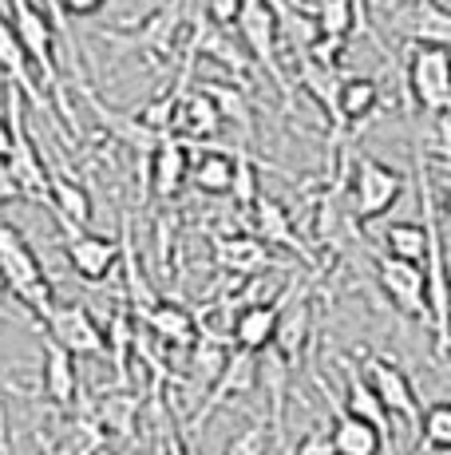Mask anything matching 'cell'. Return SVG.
I'll return each mask as SVG.
<instances>
[{
  "label": "cell",
  "mask_w": 451,
  "mask_h": 455,
  "mask_svg": "<svg viewBox=\"0 0 451 455\" xmlns=\"http://www.w3.org/2000/svg\"><path fill=\"white\" fill-rule=\"evenodd\" d=\"M182 135H162L154 139L151 159H146V187H151L154 198H178V190L186 187L190 179V151Z\"/></svg>",
  "instance_id": "12"
},
{
  "label": "cell",
  "mask_w": 451,
  "mask_h": 455,
  "mask_svg": "<svg viewBox=\"0 0 451 455\" xmlns=\"http://www.w3.org/2000/svg\"><path fill=\"white\" fill-rule=\"evenodd\" d=\"M415 190H420V218L428 226V313H431V337H436V356H451V269L444 253V230H439V210L431 198V174H428V155L415 147Z\"/></svg>",
  "instance_id": "1"
},
{
  "label": "cell",
  "mask_w": 451,
  "mask_h": 455,
  "mask_svg": "<svg viewBox=\"0 0 451 455\" xmlns=\"http://www.w3.org/2000/svg\"><path fill=\"white\" fill-rule=\"evenodd\" d=\"M51 174V214L59 226H88L91 222V195L72 179V174Z\"/></svg>",
  "instance_id": "22"
},
{
  "label": "cell",
  "mask_w": 451,
  "mask_h": 455,
  "mask_svg": "<svg viewBox=\"0 0 451 455\" xmlns=\"http://www.w3.org/2000/svg\"><path fill=\"white\" fill-rule=\"evenodd\" d=\"M8 16H12L16 32H20V44L24 52H28V60L36 64L40 72V84L51 92V100H56V116L64 119V127L72 131V135H80V124H75L72 116V103H67V92L64 84H59V64H56V24H51V16L40 8V0H8Z\"/></svg>",
  "instance_id": "2"
},
{
  "label": "cell",
  "mask_w": 451,
  "mask_h": 455,
  "mask_svg": "<svg viewBox=\"0 0 451 455\" xmlns=\"http://www.w3.org/2000/svg\"><path fill=\"white\" fill-rule=\"evenodd\" d=\"M313 20H317L320 40H344L349 44V36L357 32V8H352V0H317Z\"/></svg>",
  "instance_id": "28"
},
{
  "label": "cell",
  "mask_w": 451,
  "mask_h": 455,
  "mask_svg": "<svg viewBox=\"0 0 451 455\" xmlns=\"http://www.w3.org/2000/svg\"><path fill=\"white\" fill-rule=\"evenodd\" d=\"M4 116H8V127H12V151H8L4 163L12 171L16 187H20V198L51 210V174L28 135V124H24V92L12 80H4Z\"/></svg>",
  "instance_id": "4"
},
{
  "label": "cell",
  "mask_w": 451,
  "mask_h": 455,
  "mask_svg": "<svg viewBox=\"0 0 451 455\" xmlns=\"http://www.w3.org/2000/svg\"><path fill=\"white\" fill-rule=\"evenodd\" d=\"M415 435H420V448H415V455L451 451V400H439V404L423 408Z\"/></svg>",
  "instance_id": "30"
},
{
  "label": "cell",
  "mask_w": 451,
  "mask_h": 455,
  "mask_svg": "<svg viewBox=\"0 0 451 455\" xmlns=\"http://www.w3.org/2000/svg\"><path fill=\"white\" fill-rule=\"evenodd\" d=\"M407 95L431 116H451V48L447 44H407Z\"/></svg>",
  "instance_id": "5"
},
{
  "label": "cell",
  "mask_w": 451,
  "mask_h": 455,
  "mask_svg": "<svg viewBox=\"0 0 451 455\" xmlns=\"http://www.w3.org/2000/svg\"><path fill=\"white\" fill-rule=\"evenodd\" d=\"M372 261H376V282L380 290L388 293V301L396 305L407 317L423 321L431 329V313H428V269L420 261H404L392 258L388 250H372Z\"/></svg>",
  "instance_id": "8"
},
{
  "label": "cell",
  "mask_w": 451,
  "mask_h": 455,
  "mask_svg": "<svg viewBox=\"0 0 451 455\" xmlns=\"http://www.w3.org/2000/svg\"><path fill=\"white\" fill-rule=\"evenodd\" d=\"M376 108H380L376 80H368V76H349V80H341V119L349 127H357L368 116H376Z\"/></svg>",
  "instance_id": "27"
},
{
  "label": "cell",
  "mask_w": 451,
  "mask_h": 455,
  "mask_svg": "<svg viewBox=\"0 0 451 455\" xmlns=\"http://www.w3.org/2000/svg\"><path fill=\"white\" fill-rule=\"evenodd\" d=\"M143 325L151 329L154 337L162 340V345L194 348V340H198V321H194V313H190L186 305H178V301H154L151 309H146Z\"/></svg>",
  "instance_id": "20"
},
{
  "label": "cell",
  "mask_w": 451,
  "mask_h": 455,
  "mask_svg": "<svg viewBox=\"0 0 451 455\" xmlns=\"http://www.w3.org/2000/svg\"><path fill=\"white\" fill-rule=\"evenodd\" d=\"M407 32H412V40L447 44L451 48V8L436 4V0H420V4H415V20Z\"/></svg>",
  "instance_id": "31"
},
{
  "label": "cell",
  "mask_w": 451,
  "mask_h": 455,
  "mask_svg": "<svg viewBox=\"0 0 451 455\" xmlns=\"http://www.w3.org/2000/svg\"><path fill=\"white\" fill-rule=\"evenodd\" d=\"M360 369H364V376H368L372 388H376V396L384 400L392 424H404L407 432H415L423 408H420V400H415V388H412V380H407V372L400 369V364L384 361V356H364Z\"/></svg>",
  "instance_id": "9"
},
{
  "label": "cell",
  "mask_w": 451,
  "mask_h": 455,
  "mask_svg": "<svg viewBox=\"0 0 451 455\" xmlns=\"http://www.w3.org/2000/svg\"><path fill=\"white\" fill-rule=\"evenodd\" d=\"M12 198H20V187H16V179H12V171H8V163L0 159V206L12 203Z\"/></svg>",
  "instance_id": "39"
},
{
  "label": "cell",
  "mask_w": 451,
  "mask_h": 455,
  "mask_svg": "<svg viewBox=\"0 0 451 455\" xmlns=\"http://www.w3.org/2000/svg\"><path fill=\"white\" fill-rule=\"evenodd\" d=\"M404 195V174L396 166L380 163V159H357V171H352L349 182V210L357 222H376L388 210L400 203Z\"/></svg>",
  "instance_id": "7"
},
{
  "label": "cell",
  "mask_w": 451,
  "mask_h": 455,
  "mask_svg": "<svg viewBox=\"0 0 451 455\" xmlns=\"http://www.w3.org/2000/svg\"><path fill=\"white\" fill-rule=\"evenodd\" d=\"M233 198H238V206H254L257 203V179H254V163H249V155H238V174H233Z\"/></svg>",
  "instance_id": "34"
},
{
  "label": "cell",
  "mask_w": 451,
  "mask_h": 455,
  "mask_svg": "<svg viewBox=\"0 0 451 455\" xmlns=\"http://www.w3.org/2000/svg\"><path fill=\"white\" fill-rule=\"evenodd\" d=\"M257 372H262V369H257V353H246V348H233V345H230V356H226V364H222L218 380H214V384H210V392H206V404L198 408L194 427H202L206 419H210V416L226 404V400L254 392Z\"/></svg>",
  "instance_id": "13"
},
{
  "label": "cell",
  "mask_w": 451,
  "mask_h": 455,
  "mask_svg": "<svg viewBox=\"0 0 451 455\" xmlns=\"http://www.w3.org/2000/svg\"><path fill=\"white\" fill-rule=\"evenodd\" d=\"M305 337H309V297L301 290L289 293V305L277 317V332H273V353L281 356L285 364H297L301 353H305Z\"/></svg>",
  "instance_id": "18"
},
{
  "label": "cell",
  "mask_w": 451,
  "mask_h": 455,
  "mask_svg": "<svg viewBox=\"0 0 451 455\" xmlns=\"http://www.w3.org/2000/svg\"><path fill=\"white\" fill-rule=\"evenodd\" d=\"M254 230L262 242H273V246H289L293 253H301V258H309V250L297 242V230H293L289 214H285L281 203H273V198L257 195L254 203Z\"/></svg>",
  "instance_id": "23"
},
{
  "label": "cell",
  "mask_w": 451,
  "mask_h": 455,
  "mask_svg": "<svg viewBox=\"0 0 451 455\" xmlns=\"http://www.w3.org/2000/svg\"><path fill=\"white\" fill-rule=\"evenodd\" d=\"M233 174H238V155L230 151H202L198 163L190 166V182H194L202 195L218 198L233 190Z\"/></svg>",
  "instance_id": "24"
},
{
  "label": "cell",
  "mask_w": 451,
  "mask_h": 455,
  "mask_svg": "<svg viewBox=\"0 0 451 455\" xmlns=\"http://www.w3.org/2000/svg\"><path fill=\"white\" fill-rule=\"evenodd\" d=\"M12 151V127H8V116H0V159H8Z\"/></svg>",
  "instance_id": "41"
},
{
  "label": "cell",
  "mask_w": 451,
  "mask_h": 455,
  "mask_svg": "<svg viewBox=\"0 0 451 455\" xmlns=\"http://www.w3.org/2000/svg\"><path fill=\"white\" fill-rule=\"evenodd\" d=\"M202 92L210 95L214 103H218V111H222L226 124H238L241 131H246V139L254 135V116H249V103H246V95H241V87L214 80V84H202Z\"/></svg>",
  "instance_id": "32"
},
{
  "label": "cell",
  "mask_w": 451,
  "mask_h": 455,
  "mask_svg": "<svg viewBox=\"0 0 451 455\" xmlns=\"http://www.w3.org/2000/svg\"><path fill=\"white\" fill-rule=\"evenodd\" d=\"M44 400L59 412L75 404V392H80V372H75V353L64 348L56 337L44 332Z\"/></svg>",
  "instance_id": "15"
},
{
  "label": "cell",
  "mask_w": 451,
  "mask_h": 455,
  "mask_svg": "<svg viewBox=\"0 0 451 455\" xmlns=\"http://www.w3.org/2000/svg\"><path fill=\"white\" fill-rule=\"evenodd\" d=\"M64 230V253L67 266L75 269V277L83 282H107L111 269L123 258V242H111L103 234H88V226H59Z\"/></svg>",
  "instance_id": "10"
},
{
  "label": "cell",
  "mask_w": 451,
  "mask_h": 455,
  "mask_svg": "<svg viewBox=\"0 0 451 455\" xmlns=\"http://www.w3.org/2000/svg\"><path fill=\"white\" fill-rule=\"evenodd\" d=\"M44 332L56 337L64 348H72L75 356H99L107 353V332L91 321V313L83 305H56L44 321Z\"/></svg>",
  "instance_id": "11"
},
{
  "label": "cell",
  "mask_w": 451,
  "mask_h": 455,
  "mask_svg": "<svg viewBox=\"0 0 451 455\" xmlns=\"http://www.w3.org/2000/svg\"><path fill=\"white\" fill-rule=\"evenodd\" d=\"M341 369H344V412L349 416H360V419H368L372 427H380L384 432V440L392 435V416H388V408H384V400L376 396V388L368 384V376H364L360 364H352V361H344L341 356Z\"/></svg>",
  "instance_id": "16"
},
{
  "label": "cell",
  "mask_w": 451,
  "mask_h": 455,
  "mask_svg": "<svg viewBox=\"0 0 451 455\" xmlns=\"http://www.w3.org/2000/svg\"><path fill=\"white\" fill-rule=\"evenodd\" d=\"M238 40L246 44V52L254 56V64L265 68V76L281 87V95L289 100V80L281 72V56H277V40H281V20H277L273 0H241V12L233 20Z\"/></svg>",
  "instance_id": "6"
},
{
  "label": "cell",
  "mask_w": 451,
  "mask_h": 455,
  "mask_svg": "<svg viewBox=\"0 0 451 455\" xmlns=\"http://www.w3.org/2000/svg\"><path fill=\"white\" fill-rule=\"evenodd\" d=\"M0 72H4V80L20 84L24 100L36 103L44 116H51V100L40 92V84L32 80V60H28V52H24L20 32H16L12 16H4V12H0Z\"/></svg>",
  "instance_id": "14"
},
{
  "label": "cell",
  "mask_w": 451,
  "mask_h": 455,
  "mask_svg": "<svg viewBox=\"0 0 451 455\" xmlns=\"http://www.w3.org/2000/svg\"><path fill=\"white\" fill-rule=\"evenodd\" d=\"M59 4H64L67 16H95L103 4H107V0H59Z\"/></svg>",
  "instance_id": "40"
},
{
  "label": "cell",
  "mask_w": 451,
  "mask_h": 455,
  "mask_svg": "<svg viewBox=\"0 0 451 455\" xmlns=\"http://www.w3.org/2000/svg\"><path fill=\"white\" fill-rule=\"evenodd\" d=\"M167 455H186V448H182L175 435H167Z\"/></svg>",
  "instance_id": "42"
},
{
  "label": "cell",
  "mask_w": 451,
  "mask_h": 455,
  "mask_svg": "<svg viewBox=\"0 0 451 455\" xmlns=\"http://www.w3.org/2000/svg\"><path fill=\"white\" fill-rule=\"evenodd\" d=\"M135 412H138V400L131 396V392H123V384H119L115 396H107V400L99 404V424H103V432L131 440V432H135Z\"/></svg>",
  "instance_id": "33"
},
{
  "label": "cell",
  "mask_w": 451,
  "mask_h": 455,
  "mask_svg": "<svg viewBox=\"0 0 451 455\" xmlns=\"http://www.w3.org/2000/svg\"><path fill=\"white\" fill-rule=\"evenodd\" d=\"M297 455H336L333 448V432H325V427H313V432L301 440V448Z\"/></svg>",
  "instance_id": "37"
},
{
  "label": "cell",
  "mask_w": 451,
  "mask_h": 455,
  "mask_svg": "<svg viewBox=\"0 0 451 455\" xmlns=\"http://www.w3.org/2000/svg\"><path fill=\"white\" fill-rule=\"evenodd\" d=\"M222 111H218V103L210 100V95L198 87V92H186L178 100V111H175V131L170 135H182L186 143H194V139H210V135H218L222 131Z\"/></svg>",
  "instance_id": "19"
},
{
  "label": "cell",
  "mask_w": 451,
  "mask_h": 455,
  "mask_svg": "<svg viewBox=\"0 0 451 455\" xmlns=\"http://www.w3.org/2000/svg\"><path fill=\"white\" fill-rule=\"evenodd\" d=\"M202 4V12L210 16L214 24H222V28H233V20H238L241 12V0H198Z\"/></svg>",
  "instance_id": "36"
},
{
  "label": "cell",
  "mask_w": 451,
  "mask_h": 455,
  "mask_svg": "<svg viewBox=\"0 0 451 455\" xmlns=\"http://www.w3.org/2000/svg\"><path fill=\"white\" fill-rule=\"evenodd\" d=\"M265 448H270V440H265V427L254 424V427H246L241 435H233L230 448H226V455H265Z\"/></svg>",
  "instance_id": "35"
},
{
  "label": "cell",
  "mask_w": 451,
  "mask_h": 455,
  "mask_svg": "<svg viewBox=\"0 0 451 455\" xmlns=\"http://www.w3.org/2000/svg\"><path fill=\"white\" fill-rule=\"evenodd\" d=\"M384 250L392 258H404V261H428V226L420 222H392L384 230Z\"/></svg>",
  "instance_id": "29"
},
{
  "label": "cell",
  "mask_w": 451,
  "mask_h": 455,
  "mask_svg": "<svg viewBox=\"0 0 451 455\" xmlns=\"http://www.w3.org/2000/svg\"><path fill=\"white\" fill-rule=\"evenodd\" d=\"M8 290V277H4V266H0V293Z\"/></svg>",
  "instance_id": "44"
},
{
  "label": "cell",
  "mask_w": 451,
  "mask_h": 455,
  "mask_svg": "<svg viewBox=\"0 0 451 455\" xmlns=\"http://www.w3.org/2000/svg\"><path fill=\"white\" fill-rule=\"evenodd\" d=\"M444 171H451V163H444ZM447 222H451V187H447Z\"/></svg>",
  "instance_id": "43"
},
{
  "label": "cell",
  "mask_w": 451,
  "mask_h": 455,
  "mask_svg": "<svg viewBox=\"0 0 451 455\" xmlns=\"http://www.w3.org/2000/svg\"><path fill=\"white\" fill-rule=\"evenodd\" d=\"M214 261L226 269V274L249 277L257 269L270 266V250H265L262 238H249V234H233V238H218L214 242Z\"/></svg>",
  "instance_id": "21"
},
{
  "label": "cell",
  "mask_w": 451,
  "mask_h": 455,
  "mask_svg": "<svg viewBox=\"0 0 451 455\" xmlns=\"http://www.w3.org/2000/svg\"><path fill=\"white\" fill-rule=\"evenodd\" d=\"M138 345V325H135V309L131 305H119L107 321V353L115 361V384L127 388V361H131V348Z\"/></svg>",
  "instance_id": "25"
},
{
  "label": "cell",
  "mask_w": 451,
  "mask_h": 455,
  "mask_svg": "<svg viewBox=\"0 0 451 455\" xmlns=\"http://www.w3.org/2000/svg\"><path fill=\"white\" fill-rule=\"evenodd\" d=\"M0 266H4L8 290L16 293V301L36 321H44L48 313L56 309V297H51V285L44 277V266H40L36 250H32L28 238H24L12 222H4V218H0Z\"/></svg>",
  "instance_id": "3"
},
{
  "label": "cell",
  "mask_w": 451,
  "mask_h": 455,
  "mask_svg": "<svg viewBox=\"0 0 451 455\" xmlns=\"http://www.w3.org/2000/svg\"><path fill=\"white\" fill-rule=\"evenodd\" d=\"M333 448H336V455H380V448H384V432L372 427L368 419L344 412L333 427Z\"/></svg>",
  "instance_id": "26"
},
{
  "label": "cell",
  "mask_w": 451,
  "mask_h": 455,
  "mask_svg": "<svg viewBox=\"0 0 451 455\" xmlns=\"http://www.w3.org/2000/svg\"><path fill=\"white\" fill-rule=\"evenodd\" d=\"M40 8L51 16V24H56V32H59V40L67 44V52H72V60H75V44H72V32H67V12H64V4L59 0H40Z\"/></svg>",
  "instance_id": "38"
},
{
  "label": "cell",
  "mask_w": 451,
  "mask_h": 455,
  "mask_svg": "<svg viewBox=\"0 0 451 455\" xmlns=\"http://www.w3.org/2000/svg\"><path fill=\"white\" fill-rule=\"evenodd\" d=\"M277 317L281 309L270 301H254L233 317V329H230V345L233 348H246V353H265L273 345V332H277Z\"/></svg>",
  "instance_id": "17"
}]
</instances>
